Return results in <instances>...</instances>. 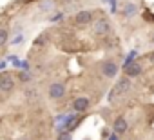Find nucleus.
<instances>
[{
    "label": "nucleus",
    "instance_id": "4468645a",
    "mask_svg": "<svg viewBox=\"0 0 154 140\" xmlns=\"http://www.w3.org/2000/svg\"><path fill=\"white\" fill-rule=\"evenodd\" d=\"M60 18H62V13H58V15H54V17H53L51 20H54V22H56V20H60Z\"/></svg>",
    "mask_w": 154,
    "mask_h": 140
},
{
    "label": "nucleus",
    "instance_id": "f8f14e48",
    "mask_svg": "<svg viewBox=\"0 0 154 140\" xmlns=\"http://www.w3.org/2000/svg\"><path fill=\"white\" fill-rule=\"evenodd\" d=\"M58 140H71V135H69V131H63V133L58 136Z\"/></svg>",
    "mask_w": 154,
    "mask_h": 140
},
{
    "label": "nucleus",
    "instance_id": "f257e3e1",
    "mask_svg": "<svg viewBox=\"0 0 154 140\" xmlns=\"http://www.w3.org/2000/svg\"><path fill=\"white\" fill-rule=\"evenodd\" d=\"M129 89H131V80H129V78H120V80L116 82V86H114V89H112L109 100H114L116 95H123V93H127Z\"/></svg>",
    "mask_w": 154,
    "mask_h": 140
},
{
    "label": "nucleus",
    "instance_id": "2eb2a0df",
    "mask_svg": "<svg viewBox=\"0 0 154 140\" xmlns=\"http://www.w3.org/2000/svg\"><path fill=\"white\" fill-rule=\"evenodd\" d=\"M149 62H152V64H154V51H152V53H149Z\"/></svg>",
    "mask_w": 154,
    "mask_h": 140
},
{
    "label": "nucleus",
    "instance_id": "423d86ee",
    "mask_svg": "<svg viewBox=\"0 0 154 140\" xmlns=\"http://www.w3.org/2000/svg\"><path fill=\"white\" fill-rule=\"evenodd\" d=\"M13 88H15V82H13V78L9 75H0V91L9 93Z\"/></svg>",
    "mask_w": 154,
    "mask_h": 140
},
{
    "label": "nucleus",
    "instance_id": "39448f33",
    "mask_svg": "<svg viewBox=\"0 0 154 140\" xmlns=\"http://www.w3.org/2000/svg\"><path fill=\"white\" fill-rule=\"evenodd\" d=\"M65 95V86L60 84V82H54L49 86V97L51 98H62Z\"/></svg>",
    "mask_w": 154,
    "mask_h": 140
},
{
    "label": "nucleus",
    "instance_id": "f3484780",
    "mask_svg": "<svg viewBox=\"0 0 154 140\" xmlns=\"http://www.w3.org/2000/svg\"><path fill=\"white\" fill-rule=\"evenodd\" d=\"M18 140H29V138H27V136H22V138H18Z\"/></svg>",
    "mask_w": 154,
    "mask_h": 140
},
{
    "label": "nucleus",
    "instance_id": "9b49d317",
    "mask_svg": "<svg viewBox=\"0 0 154 140\" xmlns=\"http://www.w3.org/2000/svg\"><path fill=\"white\" fill-rule=\"evenodd\" d=\"M6 40H8V31L6 29H0V46L6 44Z\"/></svg>",
    "mask_w": 154,
    "mask_h": 140
},
{
    "label": "nucleus",
    "instance_id": "f03ea898",
    "mask_svg": "<svg viewBox=\"0 0 154 140\" xmlns=\"http://www.w3.org/2000/svg\"><path fill=\"white\" fill-rule=\"evenodd\" d=\"M123 69H125V75H127L129 78L140 77V75H141V71H143V67H141V64H140V62H129V64H125V65H123Z\"/></svg>",
    "mask_w": 154,
    "mask_h": 140
},
{
    "label": "nucleus",
    "instance_id": "6e6552de",
    "mask_svg": "<svg viewBox=\"0 0 154 140\" xmlns=\"http://www.w3.org/2000/svg\"><path fill=\"white\" fill-rule=\"evenodd\" d=\"M72 107H74V111H78V113L87 111V109H89V98H85V97L76 98V100L72 102Z\"/></svg>",
    "mask_w": 154,
    "mask_h": 140
},
{
    "label": "nucleus",
    "instance_id": "9d476101",
    "mask_svg": "<svg viewBox=\"0 0 154 140\" xmlns=\"http://www.w3.org/2000/svg\"><path fill=\"white\" fill-rule=\"evenodd\" d=\"M138 11V6L136 4H125V8H123V15L125 17H131V15H134Z\"/></svg>",
    "mask_w": 154,
    "mask_h": 140
},
{
    "label": "nucleus",
    "instance_id": "dca6fc26",
    "mask_svg": "<svg viewBox=\"0 0 154 140\" xmlns=\"http://www.w3.org/2000/svg\"><path fill=\"white\" fill-rule=\"evenodd\" d=\"M44 42H45V37H40V38L36 40V44H44Z\"/></svg>",
    "mask_w": 154,
    "mask_h": 140
},
{
    "label": "nucleus",
    "instance_id": "7ed1b4c3",
    "mask_svg": "<svg viewBox=\"0 0 154 140\" xmlns=\"http://www.w3.org/2000/svg\"><path fill=\"white\" fill-rule=\"evenodd\" d=\"M102 75L107 77V78H114L118 75V65L112 62V60H105L102 64Z\"/></svg>",
    "mask_w": 154,
    "mask_h": 140
},
{
    "label": "nucleus",
    "instance_id": "20e7f679",
    "mask_svg": "<svg viewBox=\"0 0 154 140\" xmlns=\"http://www.w3.org/2000/svg\"><path fill=\"white\" fill-rule=\"evenodd\" d=\"M93 31H94V35H107L109 31H111V24H109V20L107 18H98L96 22H94V26H93Z\"/></svg>",
    "mask_w": 154,
    "mask_h": 140
},
{
    "label": "nucleus",
    "instance_id": "6ab92c4d",
    "mask_svg": "<svg viewBox=\"0 0 154 140\" xmlns=\"http://www.w3.org/2000/svg\"><path fill=\"white\" fill-rule=\"evenodd\" d=\"M65 2H72V0H65Z\"/></svg>",
    "mask_w": 154,
    "mask_h": 140
},
{
    "label": "nucleus",
    "instance_id": "ddd939ff",
    "mask_svg": "<svg viewBox=\"0 0 154 140\" xmlns=\"http://www.w3.org/2000/svg\"><path fill=\"white\" fill-rule=\"evenodd\" d=\"M29 78H31V77H29L27 73H20V80H22V82H27Z\"/></svg>",
    "mask_w": 154,
    "mask_h": 140
},
{
    "label": "nucleus",
    "instance_id": "0eeeda50",
    "mask_svg": "<svg viewBox=\"0 0 154 140\" xmlns=\"http://www.w3.org/2000/svg\"><path fill=\"white\" fill-rule=\"evenodd\" d=\"M74 20H76V24H80V26H87V24L93 22V13L91 11H80V13H76Z\"/></svg>",
    "mask_w": 154,
    "mask_h": 140
},
{
    "label": "nucleus",
    "instance_id": "1a4fd4ad",
    "mask_svg": "<svg viewBox=\"0 0 154 140\" xmlns=\"http://www.w3.org/2000/svg\"><path fill=\"white\" fill-rule=\"evenodd\" d=\"M112 129H114V133H118V135H122V133H125L127 131V120L125 118H116L114 120V124H112Z\"/></svg>",
    "mask_w": 154,
    "mask_h": 140
},
{
    "label": "nucleus",
    "instance_id": "a211bd4d",
    "mask_svg": "<svg viewBox=\"0 0 154 140\" xmlns=\"http://www.w3.org/2000/svg\"><path fill=\"white\" fill-rule=\"evenodd\" d=\"M152 44H154V35H152Z\"/></svg>",
    "mask_w": 154,
    "mask_h": 140
}]
</instances>
